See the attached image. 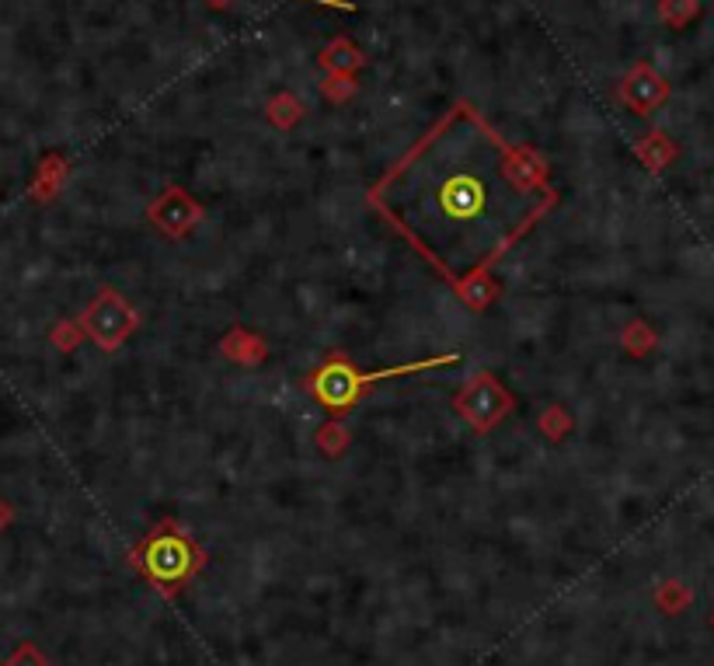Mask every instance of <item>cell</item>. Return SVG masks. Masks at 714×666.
<instances>
[{"mask_svg":"<svg viewBox=\"0 0 714 666\" xmlns=\"http://www.w3.org/2000/svg\"><path fill=\"white\" fill-rule=\"evenodd\" d=\"M450 363H457V356H436V359L404 363V367L377 370V374H356L349 363L332 359V363H324V367L311 377V388H314V395H317L328 409H345V406H353V401H356L366 388L377 385V380L401 377V374H415V370H425V367H450Z\"/></svg>","mask_w":714,"mask_h":666,"instance_id":"1","label":"cell"},{"mask_svg":"<svg viewBox=\"0 0 714 666\" xmlns=\"http://www.w3.org/2000/svg\"><path fill=\"white\" fill-rule=\"evenodd\" d=\"M119 314H130V311H126V304H119L112 293H105L91 308L88 325H91V335L101 342V346H115V342L122 338V332H126V325H119Z\"/></svg>","mask_w":714,"mask_h":666,"instance_id":"2","label":"cell"}]
</instances>
